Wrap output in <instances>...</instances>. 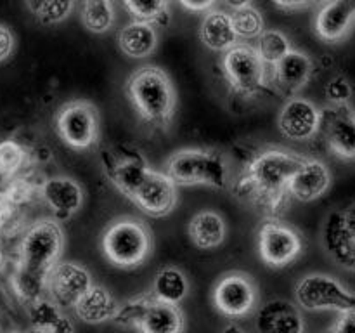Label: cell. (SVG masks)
Instances as JSON below:
<instances>
[{"label":"cell","instance_id":"obj_1","mask_svg":"<svg viewBox=\"0 0 355 333\" xmlns=\"http://www.w3.org/2000/svg\"><path fill=\"white\" fill-rule=\"evenodd\" d=\"M64 232L55 219H44L31 225L19 245L12 287L24 300L35 302L47 290L52 269L61 262Z\"/></svg>","mask_w":355,"mask_h":333},{"label":"cell","instance_id":"obj_2","mask_svg":"<svg viewBox=\"0 0 355 333\" xmlns=\"http://www.w3.org/2000/svg\"><path fill=\"white\" fill-rule=\"evenodd\" d=\"M305 156L283 148H269L260 151L246 165L245 172L236 182L238 196L267 208L279 210L288 196V184L304 163Z\"/></svg>","mask_w":355,"mask_h":333},{"label":"cell","instance_id":"obj_3","mask_svg":"<svg viewBox=\"0 0 355 333\" xmlns=\"http://www.w3.org/2000/svg\"><path fill=\"white\" fill-rule=\"evenodd\" d=\"M127 96L139 117L155 127H168L177 108V92L168 73L158 66H141L127 80Z\"/></svg>","mask_w":355,"mask_h":333},{"label":"cell","instance_id":"obj_4","mask_svg":"<svg viewBox=\"0 0 355 333\" xmlns=\"http://www.w3.org/2000/svg\"><path fill=\"white\" fill-rule=\"evenodd\" d=\"M165 173L175 186H208L225 189L231 184L229 163L220 151L184 148L165 162Z\"/></svg>","mask_w":355,"mask_h":333},{"label":"cell","instance_id":"obj_5","mask_svg":"<svg viewBox=\"0 0 355 333\" xmlns=\"http://www.w3.org/2000/svg\"><path fill=\"white\" fill-rule=\"evenodd\" d=\"M104 257L113 266L134 269L142 266L153 252V234L144 221L123 215L106 225L101 238Z\"/></svg>","mask_w":355,"mask_h":333},{"label":"cell","instance_id":"obj_6","mask_svg":"<svg viewBox=\"0 0 355 333\" xmlns=\"http://www.w3.org/2000/svg\"><path fill=\"white\" fill-rule=\"evenodd\" d=\"M295 300L298 309L305 311H335L342 314L355 309V291L331 274L309 273L295 284Z\"/></svg>","mask_w":355,"mask_h":333},{"label":"cell","instance_id":"obj_7","mask_svg":"<svg viewBox=\"0 0 355 333\" xmlns=\"http://www.w3.org/2000/svg\"><path fill=\"white\" fill-rule=\"evenodd\" d=\"M54 125L59 139L75 151H89L99 142V111L90 101L73 99L62 104L55 113Z\"/></svg>","mask_w":355,"mask_h":333},{"label":"cell","instance_id":"obj_8","mask_svg":"<svg viewBox=\"0 0 355 333\" xmlns=\"http://www.w3.org/2000/svg\"><path fill=\"white\" fill-rule=\"evenodd\" d=\"M321 245L336 266L355 274V200L326 215Z\"/></svg>","mask_w":355,"mask_h":333},{"label":"cell","instance_id":"obj_9","mask_svg":"<svg viewBox=\"0 0 355 333\" xmlns=\"http://www.w3.org/2000/svg\"><path fill=\"white\" fill-rule=\"evenodd\" d=\"M257 246L266 266L283 269L300 259L304 253V238L300 231L288 222L270 219L259 229Z\"/></svg>","mask_w":355,"mask_h":333},{"label":"cell","instance_id":"obj_10","mask_svg":"<svg viewBox=\"0 0 355 333\" xmlns=\"http://www.w3.org/2000/svg\"><path fill=\"white\" fill-rule=\"evenodd\" d=\"M227 83L236 94L252 97L266 85V65L250 44H236L222 56Z\"/></svg>","mask_w":355,"mask_h":333},{"label":"cell","instance_id":"obj_11","mask_svg":"<svg viewBox=\"0 0 355 333\" xmlns=\"http://www.w3.org/2000/svg\"><path fill=\"white\" fill-rule=\"evenodd\" d=\"M211 302L227 318H245L259 304V288L250 274L231 271L218 278L211 291Z\"/></svg>","mask_w":355,"mask_h":333},{"label":"cell","instance_id":"obj_12","mask_svg":"<svg viewBox=\"0 0 355 333\" xmlns=\"http://www.w3.org/2000/svg\"><path fill=\"white\" fill-rule=\"evenodd\" d=\"M321 127L322 111L311 99L300 96L288 99L277 117V128L290 141H311L319 134Z\"/></svg>","mask_w":355,"mask_h":333},{"label":"cell","instance_id":"obj_13","mask_svg":"<svg viewBox=\"0 0 355 333\" xmlns=\"http://www.w3.org/2000/svg\"><path fill=\"white\" fill-rule=\"evenodd\" d=\"M132 201L151 217H165L175 208L179 201L177 186L165 172L149 166L148 173L135 189Z\"/></svg>","mask_w":355,"mask_h":333},{"label":"cell","instance_id":"obj_14","mask_svg":"<svg viewBox=\"0 0 355 333\" xmlns=\"http://www.w3.org/2000/svg\"><path fill=\"white\" fill-rule=\"evenodd\" d=\"M94 284L92 274L85 266L71 260H61L49 276L47 290L59 307L75 305V302Z\"/></svg>","mask_w":355,"mask_h":333},{"label":"cell","instance_id":"obj_15","mask_svg":"<svg viewBox=\"0 0 355 333\" xmlns=\"http://www.w3.org/2000/svg\"><path fill=\"white\" fill-rule=\"evenodd\" d=\"M322 127L329 153L347 163H355V110L352 106H340L322 113Z\"/></svg>","mask_w":355,"mask_h":333},{"label":"cell","instance_id":"obj_16","mask_svg":"<svg viewBox=\"0 0 355 333\" xmlns=\"http://www.w3.org/2000/svg\"><path fill=\"white\" fill-rule=\"evenodd\" d=\"M355 28V0H336L318 6L314 16V31L322 42L340 44Z\"/></svg>","mask_w":355,"mask_h":333},{"label":"cell","instance_id":"obj_17","mask_svg":"<svg viewBox=\"0 0 355 333\" xmlns=\"http://www.w3.org/2000/svg\"><path fill=\"white\" fill-rule=\"evenodd\" d=\"M333 173L329 166L319 158H307L298 166L295 176L288 184V196L302 203H312L329 191Z\"/></svg>","mask_w":355,"mask_h":333},{"label":"cell","instance_id":"obj_18","mask_svg":"<svg viewBox=\"0 0 355 333\" xmlns=\"http://www.w3.org/2000/svg\"><path fill=\"white\" fill-rule=\"evenodd\" d=\"M40 196L55 219L66 221L80 212L83 205V187L73 177H49L40 187Z\"/></svg>","mask_w":355,"mask_h":333},{"label":"cell","instance_id":"obj_19","mask_svg":"<svg viewBox=\"0 0 355 333\" xmlns=\"http://www.w3.org/2000/svg\"><path fill=\"white\" fill-rule=\"evenodd\" d=\"M255 330L257 333H304L305 323L298 305L276 298L259 309Z\"/></svg>","mask_w":355,"mask_h":333},{"label":"cell","instance_id":"obj_20","mask_svg":"<svg viewBox=\"0 0 355 333\" xmlns=\"http://www.w3.org/2000/svg\"><path fill=\"white\" fill-rule=\"evenodd\" d=\"M134 328H137L139 333H184L186 316L179 305L159 302L148 293Z\"/></svg>","mask_w":355,"mask_h":333},{"label":"cell","instance_id":"obj_21","mask_svg":"<svg viewBox=\"0 0 355 333\" xmlns=\"http://www.w3.org/2000/svg\"><path fill=\"white\" fill-rule=\"evenodd\" d=\"M120 302L113 297L107 288L101 284H92L73 305L76 318L87 325H103L113 321L116 316Z\"/></svg>","mask_w":355,"mask_h":333},{"label":"cell","instance_id":"obj_22","mask_svg":"<svg viewBox=\"0 0 355 333\" xmlns=\"http://www.w3.org/2000/svg\"><path fill=\"white\" fill-rule=\"evenodd\" d=\"M314 75V61L302 51H291L274 65V78L284 92L297 94L311 82Z\"/></svg>","mask_w":355,"mask_h":333},{"label":"cell","instance_id":"obj_23","mask_svg":"<svg viewBox=\"0 0 355 333\" xmlns=\"http://www.w3.org/2000/svg\"><path fill=\"white\" fill-rule=\"evenodd\" d=\"M187 234L196 248L215 250L227 238V222L218 212L201 210L189 221Z\"/></svg>","mask_w":355,"mask_h":333},{"label":"cell","instance_id":"obj_24","mask_svg":"<svg viewBox=\"0 0 355 333\" xmlns=\"http://www.w3.org/2000/svg\"><path fill=\"white\" fill-rule=\"evenodd\" d=\"M200 38L205 47L214 52H227L238 44V37L232 28L231 14L222 9H211L205 14L200 26Z\"/></svg>","mask_w":355,"mask_h":333},{"label":"cell","instance_id":"obj_25","mask_svg":"<svg viewBox=\"0 0 355 333\" xmlns=\"http://www.w3.org/2000/svg\"><path fill=\"white\" fill-rule=\"evenodd\" d=\"M118 47L127 58H149L158 47V31L153 24L130 21L118 31Z\"/></svg>","mask_w":355,"mask_h":333},{"label":"cell","instance_id":"obj_26","mask_svg":"<svg viewBox=\"0 0 355 333\" xmlns=\"http://www.w3.org/2000/svg\"><path fill=\"white\" fill-rule=\"evenodd\" d=\"M151 295L159 302L179 305L189 295V280L179 267L166 266L156 273Z\"/></svg>","mask_w":355,"mask_h":333},{"label":"cell","instance_id":"obj_27","mask_svg":"<svg viewBox=\"0 0 355 333\" xmlns=\"http://www.w3.org/2000/svg\"><path fill=\"white\" fill-rule=\"evenodd\" d=\"M31 328L49 333H75V325L62 309L49 298H38L30 305Z\"/></svg>","mask_w":355,"mask_h":333},{"label":"cell","instance_id":"obj_28","mask_svg":"<svg viewBox=\"0 0 355 333\" xmlns=\"http://www.w3.org/2000/svg\"><path fill=\"white\" fill-rule=\"evenodd\" d=\"M148 163L142 162L141 158L130 156V158L116 160V162L110 166L107 176H110L111 182L116 186V189L132 200L135 189H137L139 184L142 182V179H144V176L148 173Z\"/></svg>","mask_w":355,"mask_h":333},{"label":"cell","instance_id":"obj_29","mask_svg":"<svg viewBox=\"0 0 355 333\" xmlns=\"http://www.w3.org/2000/svg\"><path fill=\"white\" fill-rule=\"evenodd\" d=\"M229 7H231L229 14H231L232 28L238 38L252 40V38H259L260 33L266 30L262 12L252 2L229 3Z\"/></svg>","mask_w":355,"mask_h":333},{"label":"cell","instance_id":"obj_30","mask_svg":"<svg viewBox=\"0 0 355 333\" xmlns=\"http://www.w3.org/2000/svg\"><path fill=\"white\" fill-rule=\"evenodd\" d=\"M82 23L90 33L103 35L113 28L116 21V10L110 0H89L80 6Z\"/></svg>","mask_w":355,"mask_h":333},{"label":"cell","instance_id":"obj_31","mask_svg":"<svg viewBox=\"0 0 355 333\" xmlns=\"http://www.w3.org/2000/svg\"><path fill=\"white\" fill-rule=\"evenodd\" d=\"M255 51L259 52L260 59L263 65H277L288 52L293 51L291 42L286 33L281 30L270 28V30H263L260 37L257 38V47Z\"/></svg>","mask_w":355,"mask_h":333},{"label":"cell","instance_id":"obj_32","mask_svg":"<svg viewBox=\"0 0 355 333\" xmlns=\"http://www.w3.org/2000/svg\"><path fill=\"white\" fill-rule=\"evenodd\" d=\"M125 9L128 10L134 21H142L155 26V23L165 24L168 21V3L159 0H149V2H125Z\"/></svg>","mask_w":355,"mask_h":333},{"label":"cell","instance_id":"obj_33","mask_svg":"<svg viewBox=\"0 0 355 333\" xmlns=\"http://www.w3.org/2000/svg\"><path fill=\"white\" fill-rule=\"evenodd\" d=\"M75 2H26L35 19L42 24H59L71 14Z\"/></svg>","mask_w":355,"mask_h":333},{"label":"cell","instance_id":"obj_34","mask_svg":"<svg viewBox=\"0 0 355 333\" xmlns=\"http://www.w3.org/2000/svg\"><path fill=\"white\" fill-rule=\"evenodd\" d=\"M26 162L23 146L14 139L0 142V177H14Z\"/></svg>","mask_w":355,"mask_h":333},{"label":"cell","instance_id":"obj_35","mask_svg":"<svg viewBox=\"0 0 355 333\" xmlns=\"http://www.w3.org/2000/svg\"><path fill=\"white\" fill-rule=\"evenodd\" d=\"M354 96V85L345 75L338 73L333 78L328 80L324 87V97L329 103V106L340 108V106H349L350 99Z\"/></svg>","mask_w":355,"mask_h":333},{"label":"cell","instance_id":"obj_36","mask_svg":"<svg viewBox=\"0 0 355 333\" xmlns=\"http://www.w3.org/2000/svg\"><path fill=\"white\" fill-rule=\"evenodd\" d=\"M3 196L16 207V205L28 201L33 196V187H31L24 179H16L9 184V187H7V191L3 193Z\"/></svg>","mask_w":355,"mask_h":333},{"label":"cell","instance_id":"obj_37","mask_svg":"<svg viewBox=\"0 0 355 333\" xmlns=\"http://www.w3.org/2000/svg\"><path fill=\"white\" fill-rule=\"evenodd\" d=\"M16 49V37L7 24L0 23V62L7 61Z\"/></svg>","mask_w":355,"mask_h":333},{"label":"cell","instance_id":"obj_38","mask_svg":"<svg viewBox=\"0 0 355 333\" xmlns=\"http://www.w3.org/2000/svg\"><path fill=\"white\" fill-rule=\"evenodd\" d=\"M328 333H355V309L342 312Z\"/></svg>","mask_w":355,"mask_h":333},{"label":"cell","instance_id":"obj_39","mask_svg":"<svg viewBox=\"0 0 355 333\" xmlns=\"http://www.w3.org/2000/svg\"><path fill=\"white\" fill-rule=\"evenodd\" d=\"M312 6H314V3H309V2H277V3H274V7H276V9L284 10V12H297V10L309 9V7H312Z\"/></svg>","mask_w":355,"mask_h":333},{"label":"cell","instance_id":"obj_40","mask_svg":"<svg viewBox=\"0 0 355 333\" xmlns=\"http://www.w3.org/2000/svg\"><path fill=\"white\" fill-rule=\"evenodd\" d=\"M184 9L191 10V12H203L207 14L208 10L215 9V2H180Z\"/></svg>","mask_w":355,"mask_h":333},{"label":"cell","instance_id":"obj_41","mask_svg":"<svg viewBox=\"0 0 355 333\" xmlns=\"http://www.w3.org/2000/svg\"><path fill=\"white\" fill-rule=\"evenodd\" d=\"M12 210H14V205L2 194V196H0V225L6 224L7 219L12 215Z\"/></svg>","mask_w":355,"mask_h":333},{"label":"cell","instance_id":"obj_42","mask_svg":"<svg viewBox=\"0 0 355 333\" xmlns=\"http://www.w3.org/2000/svg\"><path fill=\"white\" fill-rule=\"evenodd\" d=\"M220 333H246V332L239 325H234V323H231V325L225 326V328L222 330Z\"/></svg>","mask_w":355,"mask_h":333},{"label":"cell","instance_id":"obj_43","mask_svg":"<svg viewBox=\"0 0 355 333\" xmlns=\"http://www.w3.org/2000/svg\"><path fill=\"white\" fill-rule=\"evenodd\" d=\"M26 333H49V332H44V330H35V328H30Z\"/></svg>","mask_w":355,"mask_h":333},{"label":"cell","instance_id":"obj_44","mask_svg":"<svg viewBox=\"0 0 355 333\" xmlns=\"http://www.w3.org/2000/svg\"><path fill=\"white\" fill-rule=\"evenodd\" d=\"M3 264V253H2V248H0V267H2Z\"/></svg>","mask_w":355,"mask_h":333},{"label":"cell","instance_id":"obj_45","mask_svg":"<svg viewBox=\"0 0 355 333\" xmlns=\"http://www.w3.org/2000/svg\"><path fill=\"white\" fill-rule=\"evenodd\" d=\"M14 333H19V332H14Z\"/></svg>","mask_w":355,"mask_h":333}]
</instances>
